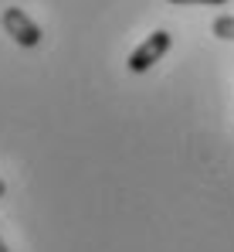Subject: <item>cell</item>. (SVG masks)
<instances>
[{"instance_id":"1","label":"cell","mask_w":234,"mask_h":252,"mask_svg":"<svg viewBox=\"0 0 234 252\" xmlns=\"http://www.w3.org/2000/svg\"><path fill=\"white\" fill-rule=\"evenodd\" d=\"M0 24H3V31L21 44V48H38L41 38H44L41 24L31 17V14H24L21 7H7V10L0 14Z\"/></svg>"},{"instance_id":"2","label":"cell","mask_w":234,"mask_h":252,"mask_svg":"<svg viewBox=\"0 0 234 252\" xmlns=\"http://www.w3.org/2000/svg\"><path fill=\"white\" fill-rule=\"evenodd\" d=\"M170 44H173V34H170V31H153L146 41L129 55V62H126V65H129V72H136V75H139V72H150L156 62L170 51Z\"/></svg>"},{"instance_id":"3","label":"cell","mask_w":234,"mask_h":252,"mask_svg":"<svg viewBox=\"0 0 234 252\" xmlns=\"http://www.w3.org/2000/svg\"><path fill=\"white\" fill-rule=\"evenodd\" d=\"M210 31L217 34V38H224V41H234V17H214V24H210Z\"/></svg>"},{"instance_id":"4","label":"cell","mask_w":234,"mask_h":252,"mask_svg":"<svg viewBox=\"0 0 234 252\" xmlns=\"http://www.w3.org/2000/svg\"><path fill=\"white\" fill-rule=\"evenodd\" d=\"M170 3H207V7H221L228 0H170Z\"/></svg>"},{"instance_id":"5","label":"cell","mask_w":234,"mask_h":252,"mask_svg":"<svg viewBox=\"0 0 234 252\" xmlns=\"http://www.w3.org/2000/svg\"><path fill=\"white\" fill-rule=\"evenodd\" d=\"M3 194H7V181L0 177V198H3Z\"/></svg>"},{"instance_id":"6","label":"cell","mask_w":234,"mask_h":252,"mask_svg":"<svg viewBox=\"0 0 234 252\" xmlns=\"http://www.w3.org/2000/svg\"><path fill=\"white\" fill-rule=\"evenodd\" d=\"M0 252H10V249H7V242H3V239H0Z\"/></svg>"}]
</instances>
